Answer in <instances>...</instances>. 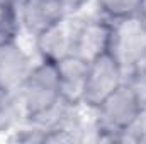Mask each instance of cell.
<instances>
[{"instance_id":"cell-14","label":"cell","mask_w":146,"mask_h":144,"mask_svg":"<svg viewBox=\"0 0 146 144\" xmlns=\"http://www.w3.org/2000/svg\"><path fill=\"white\" fill-rule=\"evenodd\" d=\"M63 2V5H65V9H66V12L68 14H73V12H76V10H80L88 0H61Z\"/></svg>"},{"instance_id":"cell-9","label":"cell","mask_w":146,"mask_h":144,"mask_svg":"<svg viewBox=\"0 0 146 144\" xmlns=\"http://www.w3.org/2000/svg\"><path fill=\"white\" fill-rule=\"evenodd\" d=\"M75 32L76 29H72L70 26H66L63 19L60 24L37 34L34 41H36V49L41 59L49 61V63H58L60 59L73 54Z\"/></svg>"},{"instance_id":"cell-7","label":"cell","mask_w":146,"mask_h":144,"mask_svg":"<svg viewBox=\"0 0 146 144\" xmlns=\"http://www.w3.org/2000/svg\"><path fill=\"white\" fill-rule=\"evenodd\" d=\"M54 66L58 71L63 102L66 105H72V107L83 105L88 61L76 56V54H70V56L60 59L58 63H54Z\"/></svg>"},{"instance_id":"cell-4","label":"cell","mask_w":146,"mask_h":144,"mask_svg":"<svg viewBox=\"0 0 146 144\" xmlns=\"http://www.w3.org/2000/svg\"><path fill=\"white\" fill-rule=\"evenodd\" d=\"M126 75L127 73L110 53L100 54L95 59L88 61L83 105H87L88 108L97 107L106 97H109L127 80Z\"/></svg>"},{"instance_id":"cell-1","label":"cell","mask_w":146,"mask_h":144,"mask_svg":"<svg viewBox=\"0 0 146 144\" xmlns=\"http://www.w3.org/2000/svg\"><path fill=\"white\" fill-rule=\"evenodd\" d=\"M92 110L95 112V131L110 141H122L141 119L146 102L138 87L126 80Z\"/></svg>"},{"instance_id":"cell-8","label":"cell","mask_w":146,"mask_h":144,"mask_svg":"<svg viewBox=\"0 0 146 144\" xmlns=\"http://www.w3.org/2000/svg\"><path fill=\"white\" fill-rule=\"evenodd\" d=\"M110 29L112 24L107 20H87L76 27L73 54L92 61L100 54L109 53Z\"/></svg>"},{"instance_id":"cell-12","label":"cell","mask_w":146,"mask_h":144,"mask_svg":"<svg viewBox=\"0 0 146 144\" xmlns=\"http://www.w3.org/2000/svg\"><path fill=\"white\" fill-rule=\"evenodd\" d=\"M21 29L17 7L0 3V46L17 41V32Z\"/></svg>"},{"instance_id":"cell-2","label":"cell","mask_w":146,"mask_h":144,"mask_svg":"<svg viewBox=\"0 0 146 144\" xmlns=\"http://www.w3.org/2000/svg\"><path fill=\"white\" fill-rule=\"evenodd\" d=\"M19 100L24 108L26 119L33 122H44L49 115L65 105L60 90V80L54 63L42 61L34 65L24 83L21 85Z\"/></svg>"},{"instance_id":"cell-3","label":"cell","mask_w":146,"mask_h":144,"mask_svg":"<svg viewBox=\"0 0 146 144\" xmlns=\"http://www.w3.org/2000/svg\"><path fill=\"white\" fill-rule=\"evenodd\" d=\"M109 53L124 68V71H136L146 61V31L134 19L110 20Z\"/></svg>"},{"instance_id":"cell-15","label":"cell","mask_w":146,"mask_h":144,"mask_svg":"<svg viewBox=\"0 0 146 144\" xmlns=\"http://www.w3.org/2000/svg\"><path fill=\"white\" fill-rule=\"evenodd\" d=\"M21 0H0L2 5H10V7H17Z\"/></svg>"},{"instance_id":"cell-11","label":"cell","mask_w":146,"mask_h":144,"mask_svg":"<svg viewBox=\"0 0 146 144\" xmlns=\"http://www.w3.org/2000/svg\"><path fill=\"white\" fill-rule=\"evenodd\" d=\"M139 0H97L100 12L110 20L129 19L136 15Z\"/></svg>"},{"instance_id":"cell-6","label":"cell","mask_w":146,"mask_h":144,"mask_svg":"<svg viewBox=\"0 0 146 144\" xmlns=\"http://www.w3.org/2000/svg\"><path fill=\"white\" fill-rule=\"evenodd\" d=\"M29 54L17 41L0 46V92L17 93L33 70Z\"/></svg>"},{"instance_id":"cell-5","label":"cell","mask_w":146,"mask_h":144,"mask_svg":"<svg viewBox=\"0 0 146 144\" xmlns=\"http://www.w3.org/2000/svg\"><path fill=\"white\" fill-rule=\"evenodd\" d=\"M21 29L33 37L66 19L68 12L61 0H21L17 5Z\"/></svg>"},{"instance_id":"cell-13","label":"cell","mask_w":146,"mask_h":144,"mask_svg":"<svg viewBox=\"0 0 146 144\" xmlns=\"http://www.w3.org/2000/svg\"><path fill=\"white\" fill-rule=\"evenodd\" d=\"M134 19L141 24V27L146 31V0H139V3H138V10H136Z\"/></svg>"},{"instance_id":"cell-10","label":"cell","mask_w":146,"mask_h":144,"mask_svg":"<svg viewBox=\"0 0 146 144\" xmlns=\"http://www.w3.org/2000/svg\"><path fill=\"white\" fill-rule=\"evenodd\" d=\"M26 117L17 93L0 92V134L12 131L21 119Z\"/></svg>"}]
</instances>
